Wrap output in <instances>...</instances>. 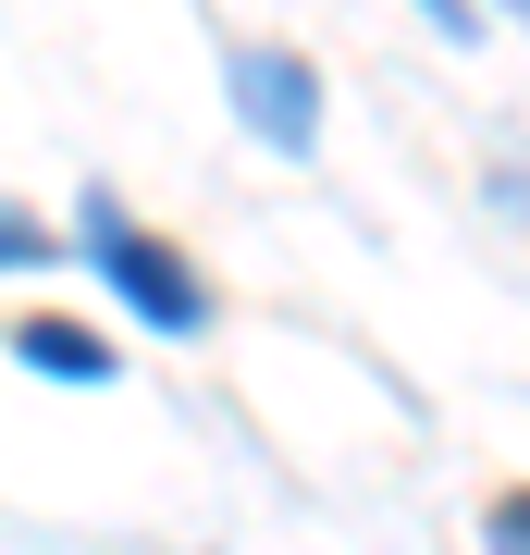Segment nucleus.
Instances as JSON below:
<instances>
[{
  "mask_svg": "<svg viewBox=\"0 0 530 555\" xmlns=\"http://www.w3.org/2000/svg\"><path fill=\"white\" fill-rule=\"evenodd\" d=\"M493 555H530V518H518V494L493 506Z\"/></svg>",
  "mask_w": 530,
  "mask_h": 555,
  "instance_id": "obj_6",
  "label": "nucleus"
},
{
  "mask_svg": "<svg viewBox=\"0 0 530 555\" xmlns=\"http://www.w3.org/2000/svg\"><path fill=\"white\" fill-rule=\"evenodd\" d=\"M235 112H247V137L259 149H309L321 137V75H309V62H296V50H235Z\"/></svg>",
  "mask_w": 530,
  "mask_h": 555,
  "instance_id": "obj_2",
  "label": "nucleus"
},
{
  "mask_svg": "<svg viewBox=\"0 0 530 555\" xmlns=\"http://www.w3.org/2000/svg\"><path fill=\"white\" fill-rule=\"evenodd\" d=\"M419 13H432V25H444V38H481V25H493V13H481V0H419Z\"/></svg>",
  "mask_w": 530,
  "mask_h": 555,
  "instance_id": "obj_5",
  "label": "nucleus"
},
{
  "mask_svg": "<svg viewBox=\"0 0 530 555\" xmlns=\"http://www.w3.org/2000/svg\"><path fill=\"white\" fill-rule=\"evenodd\" d=\"M38 259H50V222H25L13 198H0V272H38Z\"/></svg>",
  "mask_w": 530,
  "mask_h": 555,
  "instance_id": "obj_4",
  "label": "nucleus"
},
{
  "mask_svg": "<svg viewBox=\"0 0 530 555\" xmlns=\"http://www.w3.org/2000/svg\"><path fill=\"white\" fill-rule=\"evenodd\" d=\"M87 259H99V284H112L148 334H197V321H210V284L185 272V247L137 235V222H124V198H99V185H87Z\"/></svg>",
  "mask_w": 530,
  "mask_h": 555,
  "instance_id": "obj_1",
  "label": "nucleus"
},
{
  "mask_svg": "<svg viewBox=\"0 0 530 555\" xmlns=\"http://www.w3.org/2000/svg\"><path fill=\"white\" fill-rule=\"evenodd\" d=\"M25 371H50V383H112V346L87 334V321H25Z\"/></svg>",
  "mask_w": 530,
  "mask_h": 555,
  "instance_id": "obj_3",
  "label": "nucleus"
},
{
  "mask_svg": "<svg viewBox=\"0 0 530 555\" xmlns=\"http://www.w3.org/2000/svg\"><path fill=\"white\" fill-rule=\"evenodd\" d=\"M493 13H518V0H493Z\"/></svg>",
  "mask_w": 530,
  "mask_h": 555,
  "instance_id": "obj_7",
  "label": "nucleus"
}]
</instances>
